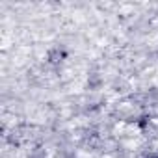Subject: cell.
Masks as SVG:
<instances>
[]
</instances>
